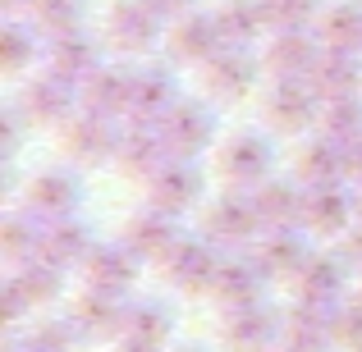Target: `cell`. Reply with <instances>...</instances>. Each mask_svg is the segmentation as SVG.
Here are the masks:
<instances>
[]
</instances>
